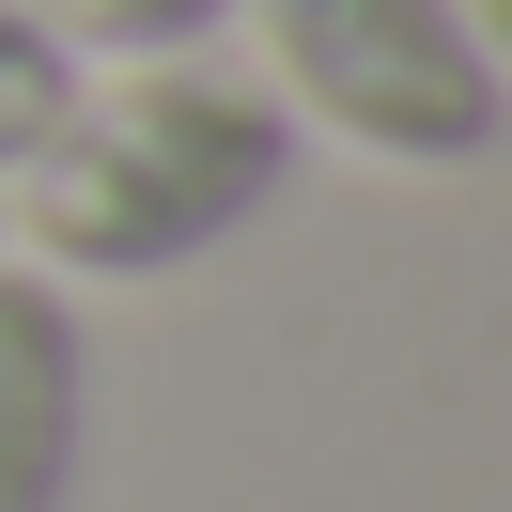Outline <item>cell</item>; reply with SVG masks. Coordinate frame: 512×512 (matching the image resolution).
I'll return each instance as SVG.
<instances>
[{
	"instance_id": "obj_4",
	"label": "cell",
	"mask_w": 512,
	"mask_h": 512,
	"mask_svg": "<svg viewBox=\"0 0 512 512\" xmlns=\"http://www.w3.org/2000/svg\"><path fill=\"white\" fill-rule=\"evenodd\" d=\"M32 16L78 47V63H94V47L109 63H187V47L233 32V0H32Z\"/></svg>"
},
{
	"instance_id": "obj_2",
	"label": "cell",
	"mask_w": 512,
	"mask_h": 512,
	"mask_svg": "<svg viewBox=\"0 0 512 512\" xmlns=\"http://www.w3.org/2000/svg\"><path fill=\"white\" fill-rule=\"evenodd\" d=\"M264 16V63H280V109H311L326 140L404 171H481L512 125L497 78V16L481 0H233Z\"/></svg>"
},
{
	"instance_id": "obj_1",
	"label": "cell",
	"mask_w": 512,
	"mask_h": 512,
	"mask_svg": "<svg viewBox=\"0 0 512 512\" xmlns=\"http://www.w3.org/2000/svg\"><path fill=\"white\" fill-rule=\"evenodd\" d=\"M280 187H295V109L264 78H218L187 47V63H125L109 94L78 78V109L16 171V218H32V264L187 280L249 218H280Z\"/></svg>"
},
{
	"instance_id": "obj_5",
	"label": "cell",
	"mask_w": 512,
	"mask_h": 512,
	"mask_svg": "<svg viewBox=\"0 0 512 512\" xmlns=\"http://www.w3.org/2000/svg\"><path fill=\"white\" fill-rule=\"evenodd\" d=\"M78 109V47L47 32L32 0H0V171H32V140Z\"/></svg>"
},
{
	"instance_id": "obj_3",
	"label": "cell",
	"mask_w": 512,
	"mask_h": 512,
	"mask_svg": "<svg viewBox=\"0 0 512 512\" xmlns=\"http://www.w3.org/2000/svg\"><path fill=\"white\" fill-rule=\"evenodd\" d=\"M94 435V342L47 264H0V512H63Z\"/></svg>"
}]
</instances>
